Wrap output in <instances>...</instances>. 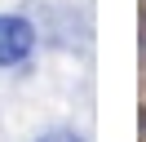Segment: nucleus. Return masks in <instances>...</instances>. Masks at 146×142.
I'll return each mask as SVG.
<instances>
[{
	"label": "nucleus",
	"instance_id": "nucleus-1",
	"mask_svg": "<svg viewBox=\"0 0 146 142\" xmlns=\"http://www.w3.org/2000/svg\"><path fill=\"white\" fill-rule=\"evenodd\" d=\"M36 49V27L18 13H0V67H18Z\"/></svg>",
	"mask_w": 146,
	"mask_h": 142
},
{
	"label": "nucleus",
	"instance_id": "nucleus-2",
	"mask_svg": "<svg viewBox=\"0 0 146 142\" xmlns=\"http://www.w3.org/2000/svg\"><path fill=\"white\" fill-rule=\"evenodd\" d=\"M36 142H84L80 133H71V129H49V133H40Z\"/></svg>",
	"mask_w": 146,
	"mask_h": 142
}]
</instances>
